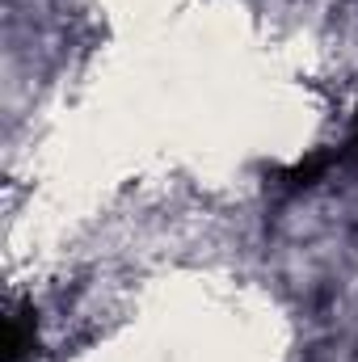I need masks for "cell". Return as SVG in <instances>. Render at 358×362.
Instances as JSON below:
<instances>
[{
    "label": "cell",
    "mask_w": 358,
    "mask_h": 362,
    "mask_svg": "<svg viewBox=\"0 0 358 362\" xmlns=\"http://www.w3.org/2000/svg\"><path fill=\"white\" fill-rule=\"evenodd\" d=\"M354 148H358V127H354Z\"/></svg>",
    "instance_id": "obj_1"
}]
</instances>
